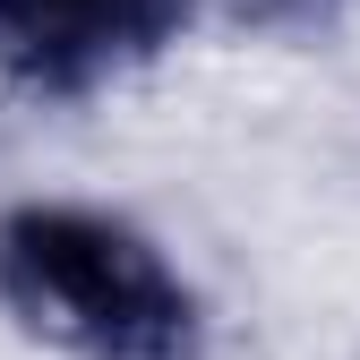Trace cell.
<instances>
[{
	"instance_id": "cell-1",
	"label": "cell",
	"mask_w": 360,
	"mask_h": 360,
	"mask_svg": "<svg viewBox=\"0 0 360 360\" xmlns=\"http://www.w3.org/2000/svg\"><path fill=\"white\" fill-rule=\"evenodd\" d=\"M0 309L69 360H198L206 300L189 275L103 206L0 214Z\"/></svg>"
},
{
	"instance_id": "cell-2",
	"label": "cell",
	"mask_w": 360,
	"mask_h": 360,
	"mask_svg": "<svg viewBox=\"0 0 360 360\" xmlns=\"http://www.w3.org/2000/svg\"><path fill=\"white\" fill-rule=\"evenodd\" d=\"M198 0H0V77L26 95H95L189 34Z\"/></svg>"
}]
</instances>
